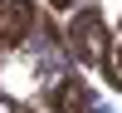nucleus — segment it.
Instances as JSON below:
<instances>
[{"label": "nucleus", "mask_w": 122, "mask_h": 113, "mask_svg": "<svg viewBox=\"0 0 122 113\" xmlns=\"http://www.w3.org/2000/svg\"><path fill=\"white\" fill-rule=\"evenodd\" d=\"M68 44H73L78 64H107V49H112V35H107L103 15L98 10H78L73 30H68Z\"/></svg>", "instance_id": "nucleus-1"}, {"label": "nucleus", "mask_w": 122, "mask_h": 113, "mask_svg": "<svg viewBox=\"0 0 122 113\" xmlns=\"http://www.w3.org/2000/svg\"><path fill=\"white\" fill-rule=\"evenodd\" d=\"M34 30V5L29 0H0V49H15Z\"/></svg>", "instance_id": "nucleus-2"}, {"label": "nucleus", "mask_w": 122, "mask_h": 113, "mask_svg": "<svg viewBox=\"0 0 122 113\" xmlns=\"http://www.w3.org/2000/svg\"><path fill=\"white\" fill-rule=\"evenodd\" d=\"M54 113H98V103H93V94L78 79H64L54 89Z\"/></svg>", "instance_id": "nucleus-3"}, {"label": "nucleus", "mask_w": 122, "mask_h": 113, "mask_svg": "<svg viewBox=\"0 0 122 113\" xmlns=\"http://www.w3.org/2000/svg\"><path fill=\"white\" fill-rule=\"evenodd\" d=\"M107 54H112V59L103 64V74H107L112 89H122V30H117V49H107Z\"/></svg>", "instance_id": "nucleus-4"}, {"label": "nucleus", "mask_w": 122, "mask_h": 113, "mask_svg": "<svg viewBox=\"0 0 122 113\" xmlns=\"http://www.w3.org/2000/svg\"><path fill=\"white\" fill-rule=\"evenodd\" d=\"M0 113H25L20 103H10V98H0Z\"/></svg>", "instance_id": "nucleus-5"}, {"label": "nucleus", "mask_w": 122, "mask_h": 113, "mask_svg": "<svg viewBox=\"0 0 122 113\" xmlns=\"http://www.w3.org/2000/svg\"><path fill=\"white\" fill-rule=\"evenodd\" d=\"M49 5H54V10H68V5H73V0H49Z\"/></svg>", "instance_id": "nucleus-6"}]
</instances>
